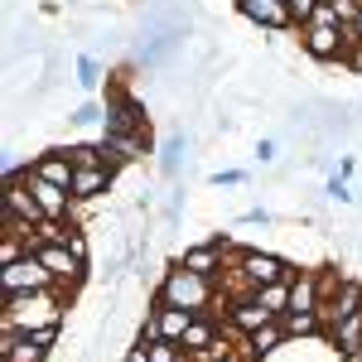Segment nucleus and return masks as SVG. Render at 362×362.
Listing matches in <instances>:
<instances>
[{"mask_svg":"<svg viewBox=\"0 0 362 362\" xmlns=\"http://www.w3.org/2000/svg\"><path fill=\"white\" fill-rule=\"evenodd\" d=\"M150 362H189V353H184V343L155 338V343H150Z\"/></svg>","mask_w":362,"mask_h":362,"instance_id":"b1692460","label":"nucleus"},{"mask_svg":"<svg viewBox=\"0 0 362 362\" xmlns=\"http://www.w3.org/2000/svg\"><path fill=\"white\" fill-rule=\"evenodd\" d=\"M256 295H261V305L271 309V314H285V309H290V280H280V285H266V290H256Z\"/></svg>","mask_w":362,"mask_h":362,"instance_id":"4be33fe9","label":"nucleus"},{"mask_svg":"<svg viewBox=\"0 0 362 362\" xmlns=\"http://www.w3.org/2000/svg\"><path fill=\"white\" fill-rule=\"evenodd\" d=\"M121 362H150V348H145V343H131V348H126V358Z\"/></svg>","mask_w":362,"mask_h":362,"instance_id":"7c9ffc66","label":"nucleus"},{"mask_svg":"<svg viewBox=\"0 0 362 362\" xmlns=\"http://www.w3.org/2000/svg\"><path fill=\"white\" fill-rule=\"evenodd\" d=\"M358 309H362V280L343 276V280H338V290H334V300L319 305V324H324V334H329L334 324H343L348 314H358Z\"/></svg>","mask_w":362,"mask_h":362,"instance_id":"9b49d317","label":"nucleus"},{"mask_svg":"<svg viewBox=\"0 0 362 362\" xmlns=\"http://www.w3.org/2000/svg\"><path fill=\"white\" fill-rule=\"evenodd\" d=\"M73 73H78L73 83H78V87L87 92V97H92V92L102 87V58H97V54H83V58H78V68H73Z\"/></svg>","mask_w":362,"mask_h":362,"instance_id":"aec40b11","label":"nucleus"},{"mask_svg":"<svg viewBox=\"0 0 362 362\" xmlns=\"http://www.w3.org/2000/svg\"><path fill=\"white\" fill-rule=\"evenodd\" d=\"M68 160H73V169L107 165V155H102V140H83V145H68Z\"/></svg>","mask_w":362,"mask_h":362,"instance_id":"412c9836","label":"nucleus"},{"mask_svg":"<svg viewBox=\"0 0 362 362\" xmlns=\"http://www.w3.org/2000/svg\"><path fill=\"white\" fill-rule=\"evenodd\" d=\"M324 343H329V348H334L343 362L358 358V353H362V309H358V314H348L343 324H334V329L324 334Z\"/></svg>","mask_w":362,"mask_h":362,"instance_id":"2eb2a0df","label":"nucleus"},{"mask_svg":"<svg viewBox=\"0 0 362 362\" xmlns=\"http://www.w3.org/2000/svg\"><path fill=\"white\" fill-rule=\"evenodd\" d=\"M237 10H242V15H247L256 29H266V34L300 29V25H295V10H290V0H237Z\"/></svg>","mask_w":362,"mask_h":362,"instance_id":"1a4fd4ad","label":"nucleus"},{"mask_svg":"<svg viewBox=\"0 0 362 362\" xmlns=\"http://www.w3.org/2000/svg\"><path fill=\"white\" fill-rule=\"evenodd\" d=\"M334 15H338V25H358L362 0H334Z\"/></svg>","mask_w":362,"mask_h":362,"instance_id":"cd10ccee","label":"nucleus"},{"mask_svg":"<svg viewBox=\"0 0 362 362\" xmlns=\"http://www.w3.org/2000/svg\"><path fill=\"white\" fill-rule=\"evenodd\" d=\"M68 121H73V126H97V121H107V102L87 97V102H83V107H78L73 116H68Z\"/></svg>","mask_w":362,"mask_h":362,"instance_id":"5701e85b","label":"nucleus"},{"mask_svg":"<svg viewBox=\"0 0 362 362\" xmlns=\"http://www.w3.org/2000/svg\"><path fill=\"white\" fill-rule=\"evenodd\" d=\"M290 309H319V271L290 276Z\"/></svg>","mask_w":362,"mask_h":362,"instance_id":"a211bd4d","label":"nucleus"},{"mask_svg":"<svg viewBox=\"0 0 362 362\" xmlns=\"http://www.w3.org/2000/svg\"><path fill=\"white\" fill-rule=\"evenodd\" d=\"M213 362H251L247 353H237V348H232V353H223V358H213Z\"/></svg>","mask_w":362,"mask_h":362,"instance_id":"f704fd0d","label":"nucleus"},{"mask_svg":"<svg viewBox=\"0 0 362 362\" xmlns=\"http://www.w3.org/2000/svg\"><path fill=\"white\" fill-rule=\"evenodd\" d=\"M63 242H68V251H73V256H83V261H92V247H87V232L78 223L68 227V237H63Z\"/></svg>","mask_w":362,"mask_h":362,"instance_id":"bb28decb","label":"nucleus"},{"mask_svg":"<svg viewBox=\"0 0 362 362\" xmlns=\"http://www.w3.org/2000/svg\"><path fill=\"white\" fill-rule=\"evenodd\" d=\"M285 343H290V334H285V324H280V319H271L266 329H256V334L242 338V348H247V358H251V362L271 358V353H276V348H285Z\"/></svg>","mask_w":362,"mask_h":362,"instance_id":"dca6fc26","label":"nucleus"},{"mask_svg":"<svg viewBox=\"0 0 362 362\" xmlns=\"http://www.w3.org/2000/svg\"><path fill=\"white\" fill-rule=\"evenodd\" d=\"M112 189H116L112 165H92V169H78V174H73V198H78V203H92V198L112 194Z\"/></svg>","mask_w":362,"mask_h":362,"instance_id":"ddd939ff","label":"nucleus"},{"mask_svg":"<svg viewBox=\"0 0 362 362\" xmlns=\"http://www.w3.org/2000/svg\"><path fill=\"white\" fill-rule=\"evenodd\" d=\"M242 223H271V213L266 208H251V213H242Z\"/></svg>","mask_w":362,"mask_h":362,"instance_id":"72a5a7b5","label":"nucleus"},{"mask_svg":"<svg viewBox=\"0 0 362 362\" xmlns=\"http://www.w3.org/2000/svg\"><path fill=\"white\" fill-rule=\"evenodd\" d=\"M300 49H305L314 63H343L348 58V44H343V29L338 25H300Z\"/></svg>","mask_w":362,"mask_h":362,"instance_id":"0eeeda50","label":"nucleus"},{"mask_svg":"<svg viewBox=\"0 0 362 362\" xmlns=\"http://www.w3.org/2000/svg\"><path fill=\"white\" fill-rule=\"evenodd\" d=\"M25 179H29V194L39 198V208H44V218H58V223H73L78 218V198L68 194V189H58V184H49V179H39L34 169H25Z\"/></svg>","mask_w":362,"mask_h":362,"instance_id":"6e6552de","label":"nucleus"},{"mask_svg":"<svg viewBox=\"0 0 362 362\" xmlns=\"http://www.w3.org/2000/svg\"><path fill=\"white\" fill-rule=\"evenodd\" d=\"M353 29H358V39H362V15H358V25H353Z\"/></svg>","mask_w":362,"mask_h":362,"instance_id":"c9c22d12","label":"nucleus"},{"mask_svg":"<svg viewBox=\"0 0 362 362\" xmlns=\"http://www.w3.org/2000/svg\"><path fill=\"white\" fill-rule=\"evenodd\" d=\"M155 295H160L165 305L194 309V314H223V300H227V290H223V280H218V276H198V271L179 266V261L160 276Z\"/></svg>","mask_w":362,"mask_h":362,"instance_id":"f257e3e1","label":"nucleus"},{"mask_svg":"<svg viewBox=\"0 0 362 362\" xmlns=\"http://www.w3.org/2000/svg\"><path fill=\"white\" fill-rule=\"evenodd\" d=\"M29 169L39 174V179H49V184H58V189H68L73 194V160H68V150H44V155H34L29 160Z\"/></svg>","mask_w":362,"mask_h":362,"instance_id":"4468645a","label":"nucleus"},{"mask_svg":"<svg viewBox=\"0 0 362 362\" xmlns=\"http://www.w3.org/2000/svg\"><path fill=\"white\" fill-rule=\"evenodd\" d=\"M280 324H285V334L290 338H324V324H319V309H285L280 314Z\"/></svg>","mask_w":362,"mask_h":362,"instance_id":"6ab92c4d","label":"nucleus"},{"mask_svg":"<svg viewBox=\"0 0 362 362\" xmlns=\"http://www.w3.org/2000/svg\"><path fill=\"white\" fill-rule=\"evenodd\" d=\"M343 68H353V73H362V44H353V49H348V63H343Z\"/></svg>","mask_w":362,"mask_h":362,"instance_id":"2f4dec72","label":"nucleus"},{"mask_svg":"<svg viewBox=\"0 0 362 362\" xmlns=\"http://www.w3.org/2000/svg\"><path fill=\"white\" fill-rule=\"evenodd\" d=\"M102 102H107V121H102L107 131H116V136H131V131H150L145 102H140V97H131V92H126L121 83L107 87V97H102Z\"/></svg>","mask_w":362,"mask_h":362,"instance_id":"20e7f679","label":"nucleus"},{"mask_svg":"<svg viewBox=\"0 0 362 362\" xmlns=\"http://www.w3.org/2000/svg\"><path fill=\"white\" fill-rule=\"evenodd\" d=\"M314 5H319V0H290V10H295V25H305L309 15H314Z\"/></svg>","mask_w":362,"mask_h":362,"instance_id":"c756f323","label":"nucleus"},{"mask_svg":"<svg viewBox=\"0 0 362 362\" xmlns=\"http://www.w3.org/2000/svg\"><path fill=\"white\" fill-rule=\"evenodd\" d=\"M0 290H5V300H15V295H34V290H54V276H49V266L29 251L25 261L0 266Z\"/></svg>","mask_w":362,"mask_h":362,"instance_id":"423d86ee","label":"nucleus"},{"mask_svg":"<svg viewBox=\"0 0 362 362\" xmlns=\"http://www.w3.org/2000/svg\"><path fill=\"white\" fill-rule=\"evenodd\" d=\"M324 198H329V203H353V184H348L343 174H329V184H324Z\"/></svg>","mask_w":362,"mask_h":362,"instance_id":"393cba45","label":"nucleus"},{"mask_svg":"<svg viewBox=\"0 0 362 362\" xmlns=\"http://www.w3.org/2000/svg\"><path fill=\"white\" fill-rule=\"evenodd\" d=\"M184 150H189L184 131H169V136L160 140V174H165V179H179V169H184V160H189Z\"/></svg>","mask_w":362,"mask_h":362,"instance_id":"f3484780","label":"nucleus"},{"mask_svg":"<svg viewBox=\"0 0 362 362\" xmlns=\"http://www.w3.org/2000/svg\"><path fill=\"white\" fill-rule=\"evenodd\" d=\"M276 155H280V145H276L271 136H266V140H256V160H261V165H271Z\"/></svg>","mask_w":362,"mask_h":362,"instance_id":"c85d7f7f","label":"nucleus"},{"mask_svg":"<svg viewBox=\"0 0 362 362\" xmlns=\"http://www.w3.org/2000/svg\"><path fill=\"white\" fill-rule=\"evenodd\" d=\"M150 314H155V329H160V338H169V343H184L189 324H194V309L165 305L160 295H150Z\"/></svg>","mask_w":362,"mask_h":362,"instance_id":"f8f14e48","label":"nucleus"},{"mask_svg":"<svg viewBox=\"0 0 362 362\" xmlns=\"http://www.w3.org/2000/svg\"><path fill=\"white\" fill-rule=\"evenodd\" d=\"M353 169H358V160H353V155H343V160H338V169H334V174H343V179H353Z\"/></svg>","mask_w":362,"mask_h":362,"instance_id":"473e14b6","label":"nucleus"},{"mask_svg":"<svg viewBox=\"0 0 362 362\" xmlns=\"http://www.w3.org/2000/svg\"><path fill=\"white\" fill-rule=\"evenodd\" d=\"M102 155H107V165L121 174L126 165H136L140 155H150V131H131V136L102 131Z\"/></svg>","mask_w":362,"mask_h":362,"instance_id":"9d476101","label":"nucleus"},{"mask_svg":"<svg viewBox=\"0 0 362 362\" xmlns=\"http://www.w3.org/2000/svg\"><path fill=\"white\" fill-rule=\"evenodd\" d=\"M34 256L49 266V276H54V285L63 290V295H73V290L87 280V271H92V261L73 256V251H68V242H44V247H34Z\"/></svg>","mask_w":362,"mask_h":362,"instance_id":"7ed1b4c3","label":"nucleus"},{"mask_svg":"<svg viewBox=\"0 0 362 362\" xmlns=\"http://www.w3.org/2000/svg\"><path fill=\"white\" fill-rule=\"evenodd\" d=\"M63 290H34V295H15V300H5V309H0V329H20V334H29V329H44V324H63Z\"/></svg>","mask_w":362,"mask_h":362,"instance_id":"f03ea898","label":"nucleus"},{"mask_svg":"<svg viewBox=\"0 0 362 362\" xmlns=\"http://www.w3.org/2000/svg\"><path fill=\"white\" fill-rule=\"evenodd\" d=\"M208 184H213V189H242V184H247V169H218Z\"/></svg>","mask_w":362,"mask_h":362,"instance_id":"a878e982","label":"nucleus"},{"mask_svg":"<svg viewBox=\"0 0 362 362\" xmlns=\"http://www.w3.org/2000/svg\"><path fill=\"white\" fill-rule=\"evenodd\" d=\"M353 362H362V358H353Z\"/></svg>","mask_w":362,"mask_h":362,"instance_id":"e433bc0d","label":"nucleus"},{"mask_svg":"<svg viewBox=\"0 0 362 362\" xmlns=\"http://www.w3.org/2000/svg\"><path fill=\"white\" fill-rule=\"evenodd\" d=\"M276 314L261 305V295L256 290H242V295H227L223 300V324L232 329L237 338H247V334H256V329H266Z\"/></svg>","mask_w":362,"mask_h":362,"instance_id":"39448f33","label":"nucleus"}]
</instances>
